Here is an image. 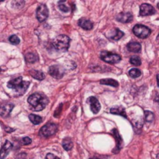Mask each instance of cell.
Masks as SVG:
<instances>
[{"mask_svg":"<svg viewBox=\"0 0 159 159\" xmlns=\"http://www.w3.org/2000/svg\"><path fill=\"white\" fill-rule=\"evenodd\" d=\"M28 102L31 105V106L38 111H40L47 106L48 104V100L44 95L40 93H34L30 95L27 100Z\"/></svg>","mask_w":159,"mask_h":159,"instance_id":"1","label":"cell"},{"mask_svg":"<svg viewBox=\"0 0 159 159\" xmlns=\"http://www.w3.org/2000/svg\"><path fill=\"white\" fill-rule=\"evenodd\" d=\"M30 84V82L23 81V78L20 76V77L15 78L13 79L10 80V82H8L7 86L10 89H13L15 90L16 92L20 95H23L27 91Z\"/></svg>","mask_w":159,"mask_h":159,"instance_id":"2","label":"cell"},{"mask_svg":"<svg viewBox=\"0 0 159 159\" xmlns=\"http://www.w3.org/2000/svg\"><path fill=\"white\" fill-rule=\"evenodd\" d=\"M70 38L66 35L61 34L57 36L53 40V46L57 50H66L69 48Z\"/></svg>","mask_w":159,"mask_h":159,"instance_id":"3","label":"cell"},{"mask_svg":"<svg viewBox=\"0 0 159 159\" xmlns=\"http://www.w3.org/2000/svg\"><path fill=\"white\" fill-rule=\"evenodd\" d=\"M100 58L102 61L109 64H116L121 61V57L119 55L108 51H102L100 54Z\"/></svg>","mask_w":159,"mask_h":159,"instance_id":"4","label":"cell"},{"mask_svg":"<svg viewBox=\"0 0 159 159\" xmlns=\"http://www.w3.org/2000/svg\"><path fill=\"white\" fill-rule=\"evenodd\" d=\"M151 31L149 28L146 26L141 25V24H137L133 28V33L135 34V36L141 39L147 38L151 34Z\"/></svg>","mask_w":159,"mask_h":159,"instance_id":"5","label":"cell"},{"mask_svg":"<svg viewBox=\"0 0 159 159\" xmlns=\"http://www.w3.org/2000/svg\"><path fill=\"white\" fill-rule=\"evenodd\" d=\"M57 125L53 123H50V124H47L44 126H43L40 130L39 134L40 136L44 137H48L52 136L57 132Z\"/></svg>","mask_w":159,"mask_h":159,"instance_id":"6","label":"cell"},{"mask_svg":"<svg viewBox=\"0 0 159 159\" xmlns=\"http://www.w3.org/2000/svg\"><path fill=\"white\" fill-rule=\"evenodd\" d=\"M36 15H37V18H38L39 22H44L49 15V11H48V9L46 6V5H39L37 9Z\"/></svg>","mask_w":159,"mask_h":159,"instance_id":"7","label":"cell"},{"mask_svg":"<svg viewBox=\"0 0 159 159\" xmlns=\"http://www.w3.org/2000/svg\"><path fill=\"white\" fill-rule=\"evenodd\" d=\"M48 72L50 75V76L57 78V79H60L63 77L65 71L62 68L59 66V65H52L49 68Z\"/></svg>","mask_w":159,"mask_h":159,"instance_id":"8","label":"cell"},{"mask_svg":"<svg viewBox=\"0 0 159 159\" xmlns=\"http://www.w3.org/2000/svg\"><path fill=\"white\" fill-rule=\"evenodd\" d=\"M154 13H155V10H154V7L150 4L144 3L140 6V15L142 16L153 15Z\"/></svg>","mask_w":159,"mask_h":159,"instance_id":"9","label":"cell"},{"mask_svg":"<svg viewBox=\"0 0 159 159\" xmlns=\"http://www.w3.org/2000/svg\"><path fill=\"white\" fill-rule=\"evenodd\" d=\"M88 102L91 106V110H92V112L93 113L96 114V113L100 112V109H101V106H100V102L98 101V100H97L96 97H89L88 99Z\"/></svg>","mask_w":159,"mask_h":159,"instance_id":"10","label":"cell"},{"mask_svg":"<svg viewBox=\"0 0 159 159\" xmlns=\"http://www.w3.org/2000/svg\"><path fill=\"white\" fill-rule=\"evenodd\" d=\"M13 148V144L9 141H6L3 144L2 148L0 150V159H4L6 158L10 151Z\"/></svg>","mask_w":159,"mask_h":159,"instance_id":"11","label":"cell"},{"mask_svg":"<svg viewBox=\"0 0 159 159\" xmlns=\"http://www.w3.org/2000/svg\"><path fill=\"white\" fill-rule=\"evenodd\" d=\"M13 104L12 103H5L0 106V116L3 117H8L10 114L11 111L13 110Z\"/></svg>","mask_w":159,"mask_h":159,"instance_id":"12","label":"cell"},{"mask_svg":"<svg viewBox=\"0 0 159 159\" xmlns=\"http://www.w3.org/2000/svg\"><path fill=\"white\" fill-rule=\"evenodd\" d=\"M116 20L120 23H127L133 20V15L130 13H120L117 16Z\"/></svg>","mask_w":159,"mask_h":159,"instance_id":"13","label":"cell"},{"mask_svg":"<svg viewBox=\"0 0 159 159\" xmlns=\"http://www.w3.org/2000/svg\"><path fill=\"white\" fill-rule=\"evenodd\" d=\"M78 25L84 30H90L93 27V23L90 21L89 20H86L84 18H82L78 20Z\"/></svg>","mask_w":159,"mask_h":159,"instance_id":"14","label":"cell"},{"mask_svg":"<svg viewBox=\"0 0 159 159\" xmlns=\"http://www.w3.org/2000/svg\"><path fill=\"white\" fill-rule=\"evenodd\" d=\"M127 49L130 52L139 53L141 50V45L137 42H130L127 44Z\"/></svg>","mask_w":159,"mask_h":159,"instance_id":"15","label":"cell"},{"mask_svg":"<svg viewBox=\"0 0 159 159\" xmlns=\"http://www.w3.org/2000/svg\"><path fill=\"white\" fill-rule=\"evenodd\" d=\"M112 134H113V136H114V137L116 138V140H117V147L115 148V149L117 150V153L118 151H119V150H120V148L122 147V146H123V140L121 139V137H120V136L119 135V134H118V131H117V130L114 129L113 130Z\"/></svg>","mask_w":159,"mask_h":159,"instance_id":"16","label":"cell"},{"mask_svg":"<svg viewBox=\"0 0 159 159\" xmlns=\"http://www.w3.org/2000/svg\"><path fill=\"white\" fill-rule=\"evenodd\" d=\"M30 74L31 75L33 78H34L38 80H41L44 79L45 78V75L42 72H40V71H35V70H32L30 71Z\"/></svg>","mask_w":159,"mask_h":159,"instance_id":"17","label":"cell"},{"mask_svg":"<svg viewBox=\"0 0 159 159\" xmlns=\"http://www.w3.org/2000/svg\"><path fill=\"white\" fill-rule=\"evenodd\" d=\"M25 60L27 63H35L37 61H38V55L34 53H28L25 55Z\"/></svg>","mask_w":159,"mask_h":159,"instance_id":"18","label":"cell"},{"mask_svg":"<svg viewBox=\"0 0 159 159\" xmlns=\"http://www.w3.org/2000/svg\"><path fill=\"white\" fill-rule=\"evenodd\" d=\"M62 147L65 151H70L73 147V142L69 137L65 138L62 141Z\"/></svg>","mask_w":159,"mask_h":159,"instance_id":"19","label":"cell"},{"mask_svg":"<svg viewBox=\"0 0 159 159\" xmlns=\"http://www.w3.org/2000/svg\"><path fill=\"white\" fill-rule=\"evenodd\" d=\"M100 84L102 85H112L113 87H118L119 83L116 80L112 78H105L100 81Z\"/></svg>","mask_w":159,"mask_h":159,"instance_id":"20","label":"cell"},{"mask_svg":"<svg viewBox=\"0 0 159 159\" xmlns=\"http://www.w3.org/2000/svg\"><path fill=\"white\" fill-rule=\"evenodd\" d=\"M110 113H113V114L120 115V116H124L125 118H127V115L125 112L124 109H123L122 107H117V108H112L110 109Z\"/></svg>","mask_w":159,"mask_h":159,"instance_id":"21","label":"cell"},{"mask_svg":"<svg viewBox=\"0 0 159 159\" xmlns=\"http://www.w3.org/2000/svg\"><path fill=\"white\" fill-rule=\"evenodd\" d=\"M29 119L31 122H32L33 124L35 125H38L39 124H40L41 122H42L43 119L40 116H38V115H35V114H30L29 116Z\"/></svg>","mask_w":159,"mask_h":159,"instance_id":"22","label":"cell"},{"mask_svg":"<svg viewBox=\"0 0 159 159\" xmlns=\"http://www.w3.org/2000/svg\"><path fill=\"white\" fill-rule=\"evenodd\" d=\"M129 75L131 78H136L140 77L141 75V72L137 68H132L129 71Z\"/></svg>","mask_w":159,"mask_h":159,"instance_id":"23","label":"cell"},{"mask_svg":"<svg viewBox=\"0 0 159 159\" xmlns=\"http://www.w3.org/2000/svg\"><path fill=\"white\" fill-rule=\"evenodd\" d=\"M124 35V33L122 32L121 30H119V29H115L114 31V34L113 35L112 37H111V39L114 40H119L120 38H123V36Z\"/></svg>","mask_w":159,"mask_h":159,"instance_id":"24","label":"cell"},{"mask_svg":"<svg viewBox=\"0 0 159 159\" xmlns=\"http://www.w3.org/2000/svg\"><path fill=\"white\" fill-rule=\"evenodd\" d=\"M130 62L135 66H140L141 65V60L138 56H132L130 59Z\"/></svg>","mask_w":159,"mask_h":159,"instance_id":"25","label":"cell"},{"mask_svg":"<svg viewBox=\"0 0 159 159\" xmlns=\"http://www.w3.org/2000/svg\"><path fill=\"white\" fill-rule=\"evenodd\" d=\"M144 118L147 122L151 123L154 120V116L153 113H151V111H144Z\"/></svg>","mask_w":159,"mask_h":159,"instance_id":"26","label":"cell"},{"mask_svg":"<svg viewBox=\"0 0 159 159\" xmlns=\"http://www.w3.org/2000/svg\"><path fill=\"white\" fill-rule=\"evenodd\" d=\"M9 40H10V42L12 43L13 44H15V45L19 44L20 42V38H18L16 35H12V36H11V37L10 38V39H9Z\"/></svg>","mask_w":159,"mask_h":159,"instance_id":"27","label":"cell"},{"mask_svg":"<svg viewBox=\"0 0 159 159\" xmlns=\"http://www.w3.org/2000/svg\"><path fill=\"white\" fill-rule=\"evenodd\" d=\"M21 142H22V144H23V145H28V144H30V143L32 142V140L30 139V137H25L23 138Z\"/></svg>","mask_w":159,"mask_h":159,"instance_id":"28","label":"cell"},{"mask_svg":"<svg viewBox=\"0 0 159 159\" xmlns=\"http://www.w3.org/2000/svg\"><path fill=\"white\" fill-rule=\"evenodd\" d=\"M13 4L14 5V6L18 8H22L24 5V2H23V1H16V2H13Z\"/></svg>","mask_w":159,"mask_h":159,"instance_id":"29","label":"cell"},{"mask_svg":"<svg viewBox=\"0 0 159 159\" xmlns=\"http://www.w3.org/2000/svg\"><path fill=\"white\" fill-rule=\"evenodd\" d=\"M59 9L61 10L62 12H64V13H68V12L69 11V8L68 7L67 5H61V4L59 5Z\"/></svg>","mask_w":159,"mask_h":159,"instance_id":"30","label":"cell"},{"mask_svg":"<svg viewBox=\"0 0 159 159\" xmlns=\"http://www.w3.org/2000/svg\"><path fill=\"white\" fill-rule=\"evenodd\" d=\"M46 159H61V158H59L58 157L55 156V155H54V154H51V153H48V154L46 155Z\"/></svg>","mask_w":159,"mask_h":159,"instance_id":"31","label":"cell"},{"mask_svg":"<svg viewBox=\"0 0 159 159\" xmlns=\"http://www.w3.org/2000/svg\"><path fill=\"white\" fill-rule=\"evenodd\" d=\"M157 82H158V85L159 87V74L157 75Z\"/></svg>","mask_w":159,"mask_h":159,"instance_id":"32","label":"cell"},{"mask_svg":"<svg viewBox=\"0 0 159 159\" xmlns=\"http://www.w3.org/2000/svg\"><path fill=\"white\" fill-rule=\"evenodd\" d=\"M157 42L159 43V34H158V38H157Z\"/></svg>","mask_w":159,"mask_h":159,"instance_id":"33","label":"cell"},{"mask_svg":"<svg viewBox=\"0 0 159 159\" xmlns=\"http://www.w3.org/2000/svg\"><path fill=\"white\" fill-rule=\"evenodd\" d=\"M91 159H97V158H91Z\"/></svg>","mask_w":159,"mask_h":159,"instance_id":"34","label":"cell"}]
</instances>
